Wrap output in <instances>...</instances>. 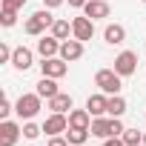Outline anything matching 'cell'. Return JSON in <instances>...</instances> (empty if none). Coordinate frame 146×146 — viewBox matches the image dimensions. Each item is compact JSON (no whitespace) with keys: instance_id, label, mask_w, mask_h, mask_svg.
I'll list each match as a JSON object with an SVG mask.
<instances>
[{"instance_id":"6da1fadb","label":"cell","mask_w":146,"mask_h":146,"mask_svg":"<svg viewBox=\"0 0 146 146\" xmlns=\"http://www.w3.org/2000/svg\"><path fill=\"white\" fill-rule=\"evenodd\" d=\"M52 26H54L52 9H46V6H43L40 12H35V15L26 20V26H23V29H26V35H32V37H43V32H46V29H52Z\"/></svg>"},{"instance_id":"7a4b0ae2","label":"cell","mask_w":146,"mask_h":146,"mask_svg":"<svg viewBox=\"0 0 146 146\" xmlns=\"http://www.w3.org/2000/svg\"><path fill=\"white\" fill-rule=\"evenodd\" d=\"M95 86H98L103 95H120V89H123V78L117 75L115 69H100L98 75H95Z\"/></svg>"},{"instance_id":"3957f363","label":"cell","mask_w":146,"mask_h":146,"mask_svg":"<svg viewBox=\"0 0 146 146\" xmlns=\"http://www.w3.org/2000/svg\"><path fill=\"white\" fill-rule=\"evenodd\" d=\"M15 112H17L20 120H32V117L40 112V95H37V92H35V95H20L17 103H15Z\"/></svg>"},{"instance_id":"277c9868","label":"cell","mask_w":146,"mask_h":146,"mask_svg":"<svg viewBox=\"0 0 146 146\" xmlns=\"http://www.w3.org/2000/svg\"><path fill=\"white\" fill-rule=\"evenodd\" d=\"M135 69H137V54L135 52H120L117 57H115V72L120 78H129V75H135Z\"/></svg>"},{"instance_id":"5b68a950","label":"cell","mask_w":146,"mask_h":146,"mask_svg":"<svg viewBox=\"0 0 146 146\" xmlns=\"http://www.w3.org/2000/svg\"><path fill=\"white\" fill-rule=\"evenodd\" d=\"M92 35H95V20L92 17H75L72 20V37H78V40H92Z\"/></svg>"},{"instance_id":"8992f818","label":"cell","mask_w":146,"mask_h":146,"mask_svg":"<svg viewBox=\"0 0 146 146\" xmlns=\"http://www.w3.org/2000/svg\"><path fill=\"white\" fill-rule=\"evenodd\" d=\"M66 129H69V117L66 115H60V112H52L46 120H43V132L52 137V135H66Z\"/></svg>"},{"instance_id":"52a82bcc","label":"cell","mask_w":146,"mask_h":146,"mask_svg":"<svg viewBox=\"0 0 146 146\" xmlns=\"http://www.w3.org/2000/svg\"><path fill=\"white\" fill-rule=\"evenodd\" d=\"M40 72H43L46 78H63L66 72H69V63H66L63 57H43Z\"/></svg>"},{"instance_id":"ba28073f","label":"cell","mask_w":146,"mask_h":146,"mask_svg":"<svg viewBox=\"0 0 146 146\" xmlns=\"http://www.w3.org/2000/svg\"><path fill=\"white\" fill-rule=\"evenodd\" d=\"M60 57H63L66 63H72V60H80V57H83V40H78V37H69V40H63V43H60Z\"/></svg>"},{"instance_id":"9c48e42d","label":"cell","mask_w":146,"mask_h":146,"mask_svg":"<svg viewBox=\"0 0 146 146\" xmlns=\"http://www.w3.org/2000/svg\"><path fill=\"white\" fill-rule=\"evenodd\" d=\"M20 135H23V129L15 120H3L0 123V146H15Z\"/></svg>"},{"instance_id":"30bf717a","label":"cell","mask_w":146,"mask_h":146,"mask_svg":"<svg viewBox=\"0 0 146 146\" xmlns=\"http://www.w3.org/2000/svg\"><path fill=\"white\" fill-rule=\"evenodd\" d=\"M60 43H63V40H57L54 35H43V37L37 40V54H40V57H57V54H60Z\"/></svg>"},{"instance_id":"8fae6325","label":"cell","mask_w":146,"mask_h":146,"mask_svg":"<svg viewBox=\"0 0 146 146\" xmlns=\"http://www.w3.org/2000/svg\"><path fill=\"white\" fill-rule=\"evenodd\" d=\"M32 63H35V54H32V49H26V46H17V49H15V54H12V66H15L17 72H26V69H32Z\"/></svg>"},{"instance_id":"7c38bea8","label":"cell","mask_w":146,"mask_h":146,"mask_svg":"<svg viewBox=\"0 0 146 146\" xmlns=\"http://www.w3.org/2000/svg\"><path fill=\"white\" fill-rule=\"evenodd\" d=\"M106 106H109V95H89V100H86V109H89V115L92 117H103L106 115Z\"/></svg>"},{"instance_id":"4fadbf2b","label":"cell","mask_w":146,"mask_h":146,"mask_svg":"<svg viewBox=\"0 0 146 146\" xmlns=\"http://www.w3.org/2000/svg\"><path fill=\"white\" fill-rule=\"evenodd\" d=\"M109 3L106 0H89V3L83 6V15L86 17H92V20H100V17H109Z\"/></svg>"},{"instance_id":"5bb4252c","label":"cell","mask_w":146,"mask_h":146,"mask_svg":"<svg viewBox=\"0 0 146 146\" xmlns=\"http://www.w3.org/2000/svg\"><path fill=\"white\" fill-rule=\"evenodd\" d=\"M49 109H52V112L66 115V112H72V109H75V100H72V95H66V92H57V95L49 100Z\"/></svg>"},{"instance_id":"9a60e30c","label":"cell","mask_w":146,"mask_h":146,"mask_svg":"<svg viewBox=\"0 0 146 146\" xmlns=\"http://www.w3.org/2000/svg\"><path fill=\"white\" fill-rule=\"evenodd\" d=\"M103 40H106L109 46H120V43L126 40V29H123L120 23H109V26L103 29Z\"/></svg>"},{"instance_id":"2e32d148","label":"cell","mask_w":146,"mask_h":146,"mask_svg":"<svg viewBox=\"0 0 146 146\" xmlns=\"http://www.w3.org/2000/svg\"><path fill=\"white\" fill-rule=\"evenodd\" d=\"M69 126H75V129H89V126H92L89 109H72V112H69Z\"/></svg>"},{"instance_id":"e0dca14e","label":"cell","mask_w":146,"mask_h":146,"mask_svg":"<svg viewBox=\"0 0 146 146\" xmlns=\"http://www.w3.org/2000/svg\"><path fill=\"white\" fill-rule=\"evenodd\" d=\"M57 92H60V89H57V78H46V75H43V78L37 80V95H40V98L52 100Z\"/></svg>"},{"instance_id":"ac0fdd59","label":"cell","mask_w":146,"mask_h":146,"mask_svg":"<svg viewBox=\"0 0 146 146\" xmlns=\"http://www.w3.org/2000/svg\"><path fill=\"white\" fill-rule=\"evenodd\" d=\"M89 135H92L89 129H75V126H69V129H66V140H69L72 146H83V143L89 140Z\"/></svg>"},{"instance_id":"d6986e66","label":"cell","mask_w":146,"mask_h":146,"mask_svg":"<svg viewBox=\"0 0 146 146\" xmlns=\"http://www.w3.org/2000/svg\"><path fill=\"white\" fill-rule=\"evenodd\" d=\"M126 112V100L120 95H109V106H106V115L109 117H120Z\"/></svg>"},{"instance_id":"ffe728a7","label":"cell","mask_w":146,"mask_h":146,"mask_svg":"<svg viewBox=\"0 0 146 146\" xmlns=\"http://www.w3.org/2000/svg\"><path fill=\"white\" fill-rule=\"evenodd\" d=\"M89 132L95 135V137H109V117H92V126H89Z\"/></svg>"},{"instance_id":"44dd1931","label":"cell","mask_w":146,"mask_h":146,"mask_svg":"<svg viewBox=\"0 0 146 146\" xmlns=\"http://www.w3.org/2000/svg\"><path fill=\"white\" fill-rule=\"evenodd\" d=\"M52 35H54L57 40H69V35H72V23H69V20H54Z\"/></svg>"},{"instance_id":"7402d4cb","label":"cell","mask_w":146,"mask_h":146,"mask_svg":"<svg viewBox=\"0 0 146 146\" xmlns=\"http://www.w3.org/2000/svg\"><path fill=\"white\" fill-rule=\"evenodd\" d=\"M123 143L126 146H140L143 143V132H137V129H123Z\"/></svg>"},{"instance_id":"603a6c76","label":"cell","mask_w":146,"mask_h":146,"mask_svg":"<svg viewBox=\"0 0 146 146\" xmlns=\"http://www.w3.org/2000/svg\"><path fill=\"white\" fill-rule=\"evenodd\" d=\"M40 132H43V126H37V123H32V120L23 123V137H26V140H37Z\"/></svg>"},{"instance_id":"cb8c5ba5","label":"cell","mask_w":146,"mask_h":146,"mask_svg":"<svg viewBox=\"0 0 146 146\" xmlns=\"http://www.w3.org/2000/svg\"><path fill=\"white\" fill-rule=\"evenodd\" d=\"M0 23H3L6 29H12V26L17 23V12H15V9H3V15H0Z\"/></svg>"},{"instance_id":"d4e9b609","label":"cell","mask_w":146,"mask_h":146,"mask_svg":"<svg viewBox=\"0 0 146 146\" xmlns=\"http://www.w3.org/2000/svg\"><path fill=\"white\" fill-rule=\"evenodd\" d=\"M123 123H120V117H109V137H120L123 135Z\"/></svg>"},{"instance_id":"484cf974","label":"cell","mask_w":146,"mask_h":146,"mask_svg":"<svg viewBox=\"0 0 146 146\" xmlns=\"http://www.w3.org/2000/svg\"><path fill=\"white\" fill-rule=\"evenodd\" d=\"M15 109H12V103H9V98L3 95V98H0V117H3V120H9V115H12Z\"/></svg>"},{"instance_id":"4316f807","label":"cell","mask_w":146,"mask_h":146,"mask_svg":"<svg viewBox=\"0 0 146 146\" xmlns=\"http://www.w3.org/2000/svg\"><path fill=\"white\" fill-rule=\"evenodd\" d=\"M12 54H15V49H9L6 43H0V63H12Z\"/></svg>"},{"instance_id":"83f0119b","label":"cell","mask_w":146,"mask_h":146,"mask_svg":"<svg viewBox=\"0 0 146 146\" xmlns=\"http://www.w3.org/2000/svg\"><path fill=\"white\" fill-rule=\"evenodd\" d=\"M49 146H72V143L66 140V135H52L49 137Z\"/></svg>"},{"instance_id":"f1b7e54d","label":"cell","mask_w":146,"mask_h":146,"mask_svg":"<svg viewBox=\"0 0 146 146\" xmlns=\"http://www.w3.org/2000/svg\"><path fill=\"white\" fill-rule=\"evenodd\" d=\"M26 6V0H3V9H15V12H20Z\"/></svg>"},{"instance_id":"f546056e","label":"cell","mask_w":146,"mask_h":146,"mask_svg":"<svg viewBox=\"0 0 146 146\" xmlns=\"http://www.w3.org/2000/svg\"><path fill=\"white\" fill-rule=\"evenodd\" d=\"M100 146H126V143H123V137H106Z\"/></svg>"},{"instance_id":"4dcf8cb0","label":"cell","mask_w":146,"mask_h":146,"mask_svg":"<svg viewBox=\"0 0 146 146\" xmlns=\"http://www.w3.org/2000/svg\"><path fill=\"white\" fill-rule=\"evenodd\" d=\"M63 3H66V0H43L46 9H57V6H63Z\"/></svg>"},{"instance_id":"1f68e13d","label":"cell","mask_w":146,"mask_h":146,"mask_svg":"<svg viewBox=\"0 0 146 146\" xmlns=\"http://www.w3.org/2000/svg\"><path fill=\"white\" fill-rule=\"evenodd\" d=\"M86 3H89V0H69V6H75V9H83Z\"/></svg>"},{"instance_id":"d6a6232c","label":"cell","mask_w":146,"mask_h":146,"mask_svg":"<svg viewBox=\"0 0 146 146\" xmlns=\"http://www.w3.org/2000/svg\"><path fill=\"white\" fill-rule=\"evenodd\" d=\"M143 146H146V132H143Z\"/></svg>"},{"instance_id":"836d02e7","label":"cell","mask_w":146,"mask_h":146,"mask_svg":"<svg viewBox=\"0 0 146 146\" xmlns=\"http://www.w3.org/2000/svg\"><path fill=\"white\" fill-rule=\"evenodd\" d=\"M140 3H146V0H140Z\"/></svg>"},{"instance_id":"e575fe53","label":"cell","mask_w":146,"mask_h":146,"mask_svg":"<svg viewBox=\"0 0 146 146\" xmlns=\"http://www.w3.org/2000/svg\"><path fill=\"white\" fill-rule=\"evenodd\" d=\"M140 146H143V143H140Z\"/></svg>"}]
</instances>
